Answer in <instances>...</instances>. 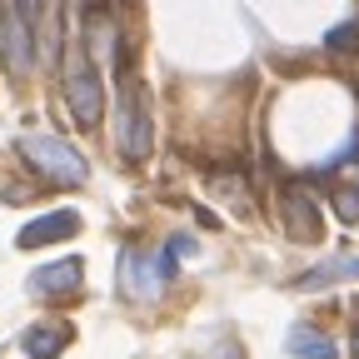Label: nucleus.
Instances as JSON below:
<instances>
[{
  "instance_id": "obj_13",
  "label": "nucleus",
  "mask_w": 359,
  "mask_h": 359,
  "mask_svg": "<svg viewBox=\"0 0 359 359\" xmlns=\"http://www.w3.org/2000/svg\"><path fill=\"white\" fill-rule=\"evenodd\" d=\"M15 11H20V15H25V25L35 30V25L45 20V0H15Z\"/></svg>"
},
{
  "instance_id": "obj_4",
  "label": "nucleus",
  "mask_w": 359,
  "mask_h": 359,
  "mask_svg": "<svg viewBox=\"0 0 359 359\" xmlns=\"http://www.w3.org/2000/svg\"><path fill=\"white\" fill-rule=\"evenodd\" d=\"M170 275H175V255H170V250H160V255L125 250V255H120V290H125L130 299H150Z\"/></svg>"
},
{
  "instance_id": "obj_12",
  "label": "nucleus",
  "mask_w": 359,
  "mask_h": 359,
  "mask_svg": "<svg viewBox=\"0 0 359 359\" xmlns=\"http://www.w3.org/2000/svg\"><path fill=\"white\" fill-rule=\"evenodd\" d=\"M334 215L344 219V224H359V190H334Z\"/></svg>"
},
{
  "instance_id": "obj_11",
  "label": "nucleus",
  "mask_w": 359,
  "mask_h": 359,
  "mask_svg": "<svg viewBox=\"0 0 359 359\" xmlns=\"http://www.w3.org/2000/svg\"><path fill=\"white\" fill-rule=\"evenodd\" d=\"M65 344H70V325H35L25 334V354L30 359H55Z\"/></svg>"
},
{
  "instance_id": "obj_14",
  "label": "nucleus",
  "mask_w": 359,
  "mask_h": 359,
  "mask_svg": "<svg viewBox=\"0 0 359 359\" xmlns=\"http://www.w3.org/2000/svg\"><path fill=\"white\" fill-rule=\"evenodd\" d=\"M354 35H359V20H349V25H339V30L330 35V50H344V45H354Z\"/></svg>"
},
{
  "instance_id": "obj_6",
  "label": "nucleus",
  "mask_w": 359,
  "mask_h": 359,
  "mask_svg": "<svg viewBox=\"0 0 359 359\" xmlns=\"http://www.w3.org/2000/svg\"><path fill=\"white\" fill-rule=\"evenodd\" d=\"M280 219H285V230H290L294 240H320V235H325L320 205H314L309 190H299V185H290V190L280 195Z\"/></svg>"
},
{
  "instance_id": "obj_7",
  "label": "nucleus",
  "mask_w": 359,
  "mask_h": 359,
  "mask_svg": "<svg viewBox=\"0 0 359 359\" xmlns=\"http://www.w3.org/2000/svg\"><path fill=\"white\" fill-rule=\"evenodd\" d=\"M75 230H80V215H75V210H50V215L30 219L25 230L15 235V245H20V250H35V245H55V240H70Z\"/></svg>"
},
{
  "instance_id": "obj_15",
  "label": "nucleus",
  "mask_w": 359,
  "mask_h": 359,
  "mask_svg": "<svg viewBox=\"0 0 359 359\" xmlns=\"http://www.w3.org/2000/svg\"><path fill=\"white\" fill-rule=\"evenodd\" d=\"M170 255H175V259H180V255H195V240H190V235H175V240H170Z\"/></svg>"
},
{
  "instance_id": "obj_16",
  "label": "nucleus",
  "mask_w": 359,
  "mask_h": 359,
  "mask_svg": "<svg viewBox=\"0 0 359 359\" xmlns=\"http://www.w3.org/2000/svg\"><path fill=\"white\" fill-rule=\"evenodd\" d=\"M349 354H354V359H359V334H354V339H349Z\"/></svg>"
},
{
  "instance_id": "obj_9",
  "label": "nucleus",
  "mask_w": 359,
  "mask_h": 359,
  "mask_svg": "<svg viewBox=\"0 0 359 359\" xmlns=\"http://www.w3.org/2000/svg\"><path fill=\"white\" fill-rule=\"evenodd\" d=\"M344 280H359V255H334L325 264H314L309 275L294 280V290H330V285H344Z\"/></svg>"
},
{
  "instance_id": "obj_2",
  "label": "nucleus",
  "mask_w": 359,
  "mask_h": 359,
  "mask_svg": "<svg viewBox=\"0 0 359 359\" xmlns=\"http://www.w3.org/2000/svg\"><path fill=\"white\" fill-rule=\"evenodd\" d=\"M20 155H25L45 180H55V185H85V180H90L85 155H80V150H70L60 135H50V130L20 135Z\"/></svg>"
},
{
  "instance_id": "obj_1",
  "label": "nucleus",
  "mask_w": 359,
  "mask_h": 359,
  "mask_svg": "<svg viewBox=\"0 0 359 359\" xmlns=\"http://www.w3.org/2000/svg\"><path fill=\"white\" fill-rule=\"evenodd\" d=\"M115 145H120V160L140 165L150 150H155V115H150V90L140 80H120V125H115Z\"/></svg>"
},
{
  "instance_id": "obj_3",
  "label": "nucleus",
  "mask_w": 359,
  "mask_h": 359,
  "mask_svg": "<svg viewBox=\"0 0 359 359\" xmlns=\"http://www.w3.org/2000/svg\"><path fill=\"white\" fill-rule=\"evenodd\" d=\"M65 105H70V115H75V125H100V110H105V85H100V70H95V60H90V50H75L65 55Z\"/></svg>"
},
{
  "instance_id": "obj_5",
  "label": "nucleus",
  "mask_w": 359,
  "mask_h": 359,
  "mask_svg": "<svg viewBox=\"0 0 359 359\" xmlns=\"http://www.w3.org/2000/svg\"><path fill=\"white\" fill-rule=\"evenodd\" d=\"M0 65H6L11 75H30L35 70V30L15 11V0H0Z\"/></svg>"
},
{
  "instance_id": "obj_8",
  "label": "nucleus",
  "mask_w": 359,
  "mask_h": 359,
  "mask_svg": "<svg viewBox=\"0 0 359 359\" xmlns=\"http://www.w3.org/2000/svg\"><path fill=\"white\" fill-rule=\"evenodd\" d=\"M85 280V259H55V264H40L30 275V294H70Z\"/></svg>"
},
{
  "instance_id": "obj_10",
  "label": "nucleus",
  "mask_w": 359,
  "mask_h": 359,
  "mask_svg": "<svg viewBox=\"0 0 359 359\" xmlns=\"http://www.w3.org/2000/svg\"><path fill=\"white\" fill-rule=\"evenodd\" d=\"M285 344H290V354H299V359H334V339H330L325 330H314V325H294Z\"/></svg>"
}]
</instances>
